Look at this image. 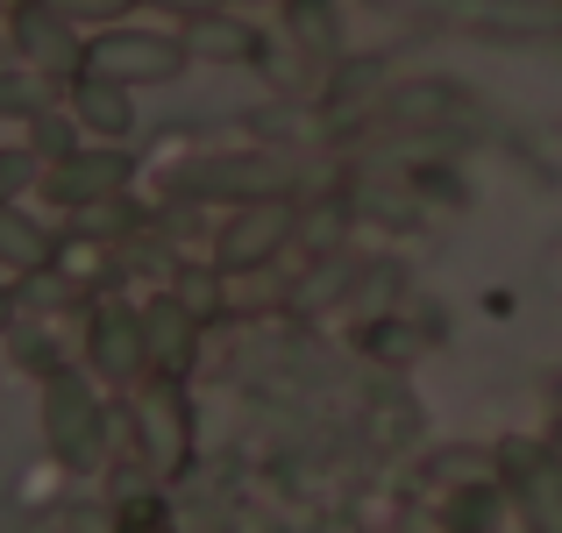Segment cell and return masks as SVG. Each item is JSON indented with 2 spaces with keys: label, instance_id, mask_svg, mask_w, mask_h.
Masks as SVG:
<instances>
[{
  "label": "cell",
  "instance_id": "7402d4cb",
  "mask_svg": "<svg viewBox=\"0 0 562 533\" xmlns=\"http://www.w3.org/2000/svg\"><path fill=\"white\" fill-rule=\"evenodd\" d=\"M14 320H22V292H14V285H0V342L14 334Z\"/></svg>",
  "mask_w": 562,
  "mask_h": 533
},
{
  "label": "cell",
  "instance_id": "ac0fdd59",
  "mask_svg": "<svg viewBox=\"0 0 562 533\" xmlns=\"http://www.w3.org/2000/svg\"><path fill=\"white\" fill-rule=\"evenodd\" d=\"M171 292H179V299H186L200 320H214V314H221V271H186V263H179Z\"/></svg>",
  "mask_w": 562,
  "mask_h": 533
},
{
  "label": "cell",
  "instance_id": "9a60e30c",
  "mask_svg": "<svg viewBox=\"0 0 562 533\" xmlns=\"http://www.w3.org/2000/svg\"><path fill=\"white\" fill-rule=\"evenodd\" d=\"M50 100H65V79H50V71H36V65H0V114H14V122H36Z\"/></svg>",
  "mask_w": 562,
  "mask_h": 533
},
{
  "label": "cell",
  "instance_id": "4fadbf2b",
  "mask_svg": "<svg viewBox=\"0 0 562 533\" xmlns=\"http://www.w3.org/2000/svg\"><path fill=\"white\" fill-rule=\"evenodd\" d=\"M57 249H65V235H57L50 220L22 214V200H14V206H0V271H8V277L57 271Z\"/></svg>",
  "mask_w": 562,
  "mask_h": 533
},
{
  "label": "cell",
  "instance_id": "277c9868",
  "mask_svg": "<svg viewBox=\"0 0 562 533\" xmlns=\"http://www.w3.org/2000/svg\"><path fill=\"white\" fill-rule=\"evenodd\" d=\"M300 235V206L292 200H249L214 228V271L221 277H257L285 257V242Z\"/></svg>",
  "mask_w": 562,
  "mask_h": 533
},
{
  "label": "cell",
  "instance_id": "30bf717a",
  "mask_svg": "<svg viewBox=\"0 0 562 533\" xmlns=\"http://www.w3.org/2000/svg\"><path fill=\"white\" fill-rule=\"evenodd\" d=\"M136 86H122V79H108V71H93V65H79L65 79V107H71V122L86 128L93 143H128L136 136Z\"/></svg>",
  "mask_w": 562,
  "mask_h": 533
},
{
  "label": "cell",
  "instance_id": "ffe728a7",
  "mask_svg": "<svg viewBox=\"0 0 562 533\" xmlns=\"http://www.w3.org/2000/svg\"><path fill=\"white\" fill-rule=\"evenodd\" d=\"M36 533H114V520L100 506H79V512H50Z\"/></svg>",
  "mask_w": 562,
  "mask_h": 533
},
{
  "label": "cell",
  "instance_id": "603a6c76",
  "mask_svg": "<svg viewBox=\"0 0 562 533\" xmlns=\"http://www.w3.org/2000/svg\"><path fill=\"white\" fill-rule=\"evenodd\" d=\"M122 533H165V526H157V520H143V526H122Z\"/></svg>",
  "mask_w": 562,
  "mask_h": 533
},
{
  "label": "cell",
  "instance_id": "5bb4252c",
  "mask_svg": "<svg viewBox=\"0 0 562 533\" xmlns=\"http://www.w3.org/2000/svg\"><path fill=\"white\" fill-rule=\"evenodd\" d=\"M285 36L306 65H342V8L335 0H285Z\"/></svg>",
  "mask_w": 562,
  "mask_h": 533
},
{
  "label": "cell",
  "instance_id": "6da1fadb",
  "mask_svg": "<svg viewBox=\"0 0 562 533\" xmlns=\"http://www.w3.org/2000/svg\"><path fill=\"white\" fill-rule=\"evenodd\" d=\"M43 441H50L57 469H71V477H93V469H108L114 455V412L108 398H100L93 370H43Z\"/></svg>",
  "mask_w": 562,
  "mask_h": 533
},
{
  "label": "cell",
  "instance_id": "8fae6325",
  "mask_svg": "<svg viewBox=\"0 0 562 533\" xmlns=\"http://www.w3.org/2000/svg\"><path fill=\"white\" fill-rule=\"evenodd\" d=\"M200 328L206 320L192 314V306L179 299V292H150L143 299V342H150V370H165V377H186L192 355H200Z\"/></svg>",
  "mask_w": 562,
  "mask_h": 533
},
{
  "label": "cell",
  "instance_id": "7a4b0ae2",
  "mask_svg": "<svg viewBox=\"0 0 562 533\" xmlns=\"http://www.w3.org/2000/svg\"><path fill=\"white\" fill-rule=\"evenodd\" d=\"M128 441H136L143 469L150 477H179L192 463V398H186V377H165V370H150V377L128 384Z\"/></svg>",
  "mask_w": 562,
  "mask_h": 533
},
{
  "label": "cell",
  "instance_id": "7c38bea8",
  "mask_svg": "<svg viewBox=\"0 0 562 533\" xmlns=\"http://www.w3.org/2000/svg\"><path fill=\"white\" fill-rule=\"evenodd\" d=\"M179 36H186V50H192V65H263V29L257 22H243L235 8H214V14H192V22H179Z\"/></svg>",
  "mask_w": 562,
  "mask_h": 533
},
{
  "label": "cell",
  "instance_id": "3957f363",
  "mask_svg": "<svg viewBox=\"0 0 562 533\" xmlns=\"http://www.w3.org/2000/svg\"><path fill=\"white\" fill-rule=\"evenodd\" d=\"M498 469V491H506V506L520 512L527 533H562V455L549 441H498L492 455Z\"/></svg>",
  "mask_w": 562,
  "mask_h": 533
},
{
  "label": "cell",
  "instance_id": "44dd1931",
  "mask_svg": "<svg viewBox=\"0 0 562 533\" xmlns=\"http://www.w3.org/2000/svg\"><path fill=\"white\" fill-rule=\"evenodd\" d=\"M143 8L171 14V22H192V14H214V8H228V0H143Z\"/></svg>",
  "mask_w": 562,
  "mask_h": 533
},
{
  "label": "cell",
  "instance_id": "e0dca14e",
  "mask_svg": "<svg viewBox=\"0 0 562 533\" xmlns=\"http://www.w3.org/2000/svg\"><path fill=\"white\" fill-rule=\"evenodd\" d=\"M29 185H43V157L29 150V143L22 150H0V206H14Z\"/></svg>",
  "mask_w": 562,
  "mask_h": 533
},
{
  "label": "cell",
  "instance_id": "52a82bcc",
  "mask_svg": "<svg viewBox=\"0 0 562 533\" xmlns=\"http://www.w3.org/2000/svg\"><path fill=\"white\" fill-rule=\"evenodd\" d=\"M186 200H292L300 192V165L278 150H249V157H200V165H186L179 178Z\"/></svg>",
  "mask_w": 562,
  "mask_h": 533
},
{
  "label": "cell",
  "instance_id": "d6986e66",
  "mask_svg": "<svg viewBox=\"0 0 562 533\" xmlns=\"http://www.w3.org/2000/svg\"><path fill=\"white\" fill-rule=\"evenodd\" d=\"M57 8H65L79 29H114V22H128L143 0H57Z\"/></svg>",
  "mask_w": 562,
  "mask_h": 533
},
{
  "label": "cell",
  "instance_id": "ba28073f",
  "mask_svg": "<svg viewBox=\"0 0 562 533\" xmlns=\"http://www.w3.org/2000/svg\"><path fill=\"white\" fill-rule=\"evenodd\" d=\"M86 370H93L100 384H136V377H150L143 306L114 299V292H100V299L86 306Z\"/></svg>",
  "mask_w": 562,
  "mask_h": 533
},
{
  "label": "cell",
  "instance_id": "2e32d148",
  "mask_svg": "<svg viewBox=\"0 0 562 533\" xmlns=\"http://www.w3.org/2000/svg\"><path fill=\"white\" fill-rule=\"evenodd\" d=\"M29 150L43 157V165H57V157H71L79 150V122H71V107L65 100H50V107L29 122Z\"/></svg>",
  "mask_w": 562,
  "mask_h": 533
},
{
  "label": "cell",
  "instance_id": "8992f818",
  "mask_svg": "<svg viewBox=\"0 0 562 533\" xmlns=\"http://www.w3.org/2000/svg\"><path fill=\"white\" fill-rule=\"evenodd\" d=\"M128 178H136L128 143H79L71 157L43 165V192H50V206H65V214H93V206H122Z\"/></svg>",
  "mask_w": 562,
  "mask_h": 533
},
{
  "label": "cell",
  "instance_id": "5b68a950",
  "mask_svg": "<svg viewBox=\"0 0 562 533\" xmlns=\"http://www.w3.org/2000/svg\"><path fill=\"white\" fill-rule=\"evenodd\" d=\"M86 65L108 71V79H122V86H171V79L192 65V50H186V36H171V29L114 22V29H93V43H86Z\"/></svg>",
  "mask_w": 562,
  "mask_h": 533
},
{
  "label": "cell",
  "instance_id": "9c48e42d",
  "mask_svg": "<svg viewBox=\"0 0 562 533\" xmlns=\"http://www.w3.org/2000/svg\"><path fill=\"white\" fill-rule=\"evenodd\" d=\"M8 50L50 79H71L86 65V29L57 0H8Z\"/></svg>",
  "mask_w": 562,
  "mask_h": 533
}]
</instances>
